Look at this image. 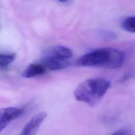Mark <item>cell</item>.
Masks as SVG:
<instances>
[{"label": "cell", "mask_w": 135, "mask_h": 135, "mask_svg": "<svg viewBox=\"0 0 135 135\" xmlns=\"http://www.w3.org/2000/svg\"><path fill=\"white\" fill-rule=\"evenodd\" d=\"M110 86V82L104 79H86L78 85L74 95L78 101L94 107L101 101Z\"/></svg>", "instance_id": "1"}, {"label": "cell", "mask_w": 135, "mask_h": 135, "mask_svg": "<svg viewBox=\"0 0 135 135\" xmlns=\"http://www.w3.org/2000/svg\"><path fill=\"white\" fill-rule=\"evenodd\" d=\"M97 38L102 41H111L117 38V35L115 33L109 30L101 29L97 31L96 33Z\"/></svg>", "instance_id": "9"}, {"label": "cell", "mask_w": 135, "mask_h": 135, "mask_svg": "<svg viewBox=\"0 0 135 135\" xmlns=\"http://www.w3.org/2000/svg\"><path fill=\"white\" fill-rule=\"evenodd\" d=\"M46 117L47 113L45 111L36 114L25 126L22 130V134L34 135L36 134Z\"/></svg>", "instance_id": "5"}, {"label": "cell", "mask_w": 135, "mask_h": 135, "mask_svg": "<svg viewBox=\"0 0 135 135\" xmlns=\"http://www.w3.org/2000/svg\"><path fill=\"white\" fill-rule=\"evenodd\" d=\"M42 64L50 70H59L66 68L70 65L69 59L60 57L49 53L42 59Z\"/></svg>", "instance_id": "3"}, {"label": "cell", "mask_w": 135, "mask_h": 135, "mask_svg": "<svg viewBox=\"0 0 135 135\" xmlns=\"http://www.w3.org/2000/svg\"><path fill=\"white\" fill-rule=\"evenodd\" d=\"M45 72L46 68L42 64H31L23 72L22 75L26 78H30L43 74Z\"/></svg>", "instance_id": "7"}, {"label": "cell", "mask_w": 135, "mask_h": 135, "mask_svg": "<svg viewBox=\"0 0 135 135\" xmlns=\"http://www.w3.org/2000/svg\"><path fill=\"white\" fill-rule=\"evenodd\" d=\"M121 27L124 31L135 33V16H130L125 18L121 23Z\"/></svg>", "instance_id": "10"}, {"label": "cell", "mask_w": 135, "mask_h": 135, "mask_svg": "<svg viewBox=\"0 0 135 135\" xmlns=\"http://www.w3.org/2000/svg\"><path fill=\"white\" fill-rule=\"evenodd\" d=\"M15 58L14 54H0V66H6L12 62Z\"/></svg>", "instance_id": "12"}, {"label": "cell", "mask_w": 135, "mask_h": 135, "mask_svg": "<svg viewBox=\"0 0 135 135\" xmlns=\"http://www.w3.org/2000/svg\"><path fill=\"white\" fill-rule=\"evenodd\" d=\"M112 134H117V135H129V134H132L133 132L130 128H122L119 129L116 131H115L113 133H112Z\"/></svg>", "instance_id": "13"}, {"label": "cell", "mask_w": 135, "mask_h": 135, "mask_svg": "<svg viewBox=\"0 0 135 135\" xmlns=\"http://www.w3.org/2000/svg\"><path fill=\"white\" fill-rule=\"evenodd\" d=\"M126 59V55L122 51L109 47V59L106 68L117 69L123 65Z\"/></svg>", "instance_id": "6"}, {"label": "cell", "mask_w": 135, "mask_h": 135, "mask_svg": "<svg viewBox=\"0 0 135 135\" xmlns=\"http://www.w3.org/2000/svg\"><path fill=\"white\" fill-rule=\"evenodd\" d=\"M109 59V47L96 49L82 55L78 60L82 66L107 67Z\"/></svg>", "instance_id": "2"}, {"label": "cell", "mask_w": 135, "mask_h": 135, "mask_svg": "<svg viewBox=\"0 0 135 135\" xmlns=\"http://www.w3.org/2000/svg\"><path fill=\"white\" fill-rule=\"evenodd\" d=\"M135 77V64L118 80L119 83H124Z\"/></svg>", "instance_id": "11"}, {"label": "cell", "mask_w": 135, "mask_h": 135, "mask_svg": "<svg viewBox=\"0 0 135 135\" xmlns=\"http://www.w3.org/2000/svg\"><path fill=\"white\" fill-rule=\"evenodd\" d=\"M51 54L60 57L69 59L73 55L72 51L68 47L63 46H56L54 47L50 52Z\"/></svg>", "instance_id": "8"}, {"label": "cell", "mask_w": 135, "mask_h": 135, "mask_svg": "<svg viewBox=\"0 0 135 135\" xmlns=\"http://www.w3.org/2000/svg\"><path fill=\"white\" fill-rule=\"evenodd\" d=\"M23 110L17 107H7L0 109V132L12 120L22 115Z\"/></svg>", "instance_id": "4"}, {"label": "cell", "mask_w": 135, "mask_h": 135, "mask_svg": "<svg viewBox=\"0 0 135 135\" xmlns=\"http://www.w3.org/2000/svg\"><path fill=\"white\" fill-rule=\"evenodd\" d=\"M58 1H59L61 2H66L68 0H58Z\"/></svg>", "instance_id": "14"}]
</instances>
